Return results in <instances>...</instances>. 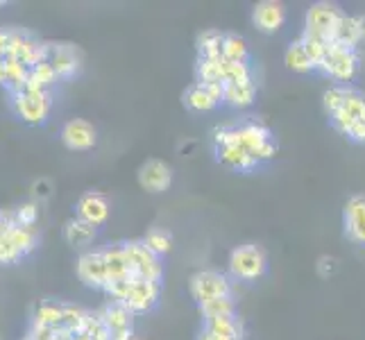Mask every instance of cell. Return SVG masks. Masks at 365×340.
<instances>
[{"label": "cell", "mask_w": 365, "mask_h": 340, "mask_svg": "<svg viewBox=\"0 0 365 340\" xmlns=\"http://www.w3.org/2000/svg\"><path fill=\"white\" fill-rule=\"evenodd\" d=\"M236 141L241 143L247 153L255 157L259 163L272 161L277 155V138L272 130L259 118H243L238 123H230Z\"/></svg>", "instance_id": "1"}, {"label": "cell", "mask_w": 365, "mask_h": 340, "mask_svg": "<svg viewBox=\"0 0 365 340\" xmlns=\"http://www.w3.org/2000/svg\"><path fill=\"white\" fill-rule=\"evenodd\" d=\"M213 155H216V161L220 166L230 168L234 172H252L261 166V163L236 141L232 125H220V128H216V132H213Z\"/></svg>", "instance_id": "2"}, {"label": "cell", "mask_w": 365, "mask_h": 340, "mask_svg": "<svg viewBox=\"0 0 365 340\" xmlns=\"http://www.w3.org/2000/svg\"><path fill=\"white\" fill-rule=\"evenodd\" d=\"M359 66H361L359 50L331 43L329 53H327L324 59L320 61L318 71L324 75V78H329L331 82L341 84V86H349V82L356 80Z\"/></svg>", "instance_id": "3"}, {"label": "cell", "mask_w": 365, "mask_h": 340, "mask_svg": "<svg viewBox=\"0 0 365 340\" xmlns=\"http://www.w3.org/2000/svg\"><path fill=\"white\" fill-rule=\"evenodd\" d=\"M9 96V107L14 116L25 125H43L53 111V91H14Z\"/></svg>", "instance_id": "4"}, {"label": "cell", "mask_w": 365, "mask_h": 340, "mask_svg": "<svg viewBox=\"0 0 365 340\" xmlns=\"http://www.w3.org/2000/svg\"><path fill=\"white\" fill-rule=\"evenodd\" d=\"M230 274L238 282H257L268 272V257L259 245L243 243L230 252Z\"/></svg>", "instance_id": "5"}, {"label": "cell", "mask_w": 365, "mask_h": 340, "mask_svg": "<svg viewBox=\"0 0 365 340\" xmlns=\"http://www.w3.org/2000/svg\"><path fill=\"white\" fill-rule=\"evenodd\" d=\"M39 230L34 227H11V230L0 236V266H14V263L30 257L39 247Z\"/></svg>", "instance_id": "6"}, {"label": "cell", "mask_w": 365, "mask_h": 340, "mask_svg": "<svg viewBox=\"0 0 365 340\" xmlns=\"http://www.w3.org/2000/svg\"><path fill=\"white\" fill-rule=\"evenodd\" d=\"M46 61L55 68L59 82H68L73 78H78L84 55L80 46L68 43V41H46Z\"/></svg>", "instance_id": "7"}, {"label": "cell", "mask_w": 365, "mask_h": 340, "mask_svg": "<svg viewBox=\"0 0 365 340\" xmlns=\"http://www.w3.org/2000/svg\"><path fill=\"white\" fill-rule=\"evenodd\" d=\"M123 247H125V257H128V266H130L132 277L161 284V279H163L161 257H157L155 252H150L141 238H138V241H123Z\"/></svg>", "instance_id": "8"}, {"label": "cell", "mask_w": 365, "mask_h": 340, "mask_svg": "<svg viewBox=\"0 0 365 340\" xmlns=\"http://www.w3.org/2000/svg\"><path fill=\"white\" fill-rule=\"evenodd\" d=\"M188 293H191L193 302L207 304L211 299L218 297H230L232 295V282L227 274H222L218 270H197L188 279Z\"/></svg>", "instance_id": "9"}, {"label": "cell", "mask_w": 365, "mask_h": 340, "mask_svg": "<svg viewBox=\"0 0 365 340\" xmlns=\"http://www.w3.org/2000/svg\"><path fill=\"white\" fill-rule=\"evenodd\" d=\"M75 270H78L80 282L86 288H93V291H103L105 293V288L109 284V268H107V259H105L103 247L82 252Z\"/></svg>", "instance_id": "10"}, {"label": "cell", "mask_w": 365, "mask_h": 340, "mask_svg": "<svg viewBox=\"0 0 365 340\" xmlns=\"http://www.w3.org/2000/svg\"><path fill=\"white\" fill-rule=\"evenodd\" d=\"M345 16V11L334 5V3H316L311 5L307 11V21H304V32L318 34L322 39L331 43L334 32L338 28V23Z\"/></svg>", "instance_id": "11"}, {"label": "cell", "mask_w": 365, "mask_h": 340, "mask_svg": "<svg viewBox=\"0 0 365 340\" xmlns=\"http://www.w3.org/2000/svg\"><path fill=\"white\" fill-rule=\"evenodd\" d=\"M59 141L66 150H71V153H89L98 143V130L89 120L73 118L61 125Z\"/></svg>", "instance_id": "12"}, {"label": "cell", "mask_w": 365, "mask_h": 340, "mask_svg": "<svg viewBox=\"0 0 365 340\" xmlns=\"http://www.w3.org/2000/svg\"><path fill=\"white\" fill-rule=\"evenodd\" d=\"M225 86L222 84H207V82H193L182 96V103L188 111L207 113L222 105Z\"/></svg>", "instance_id": "13"}, {"label": "cell", "mask_w": 365, "mask_h": 340, "mask_svg": "<svg viewBox=\"0 0 365 340\" xmlns=\"http://www.w3.org/2000/svg\"><path fill=\"white\" fill-rule=\"evenodd\" d=\"M111 340H134V313L120 302H107L98 311Z\"/></svg>", "instance_id": "14"}, {"label": "cell", "mask_w": 365, "mask_h": 340, "mask_svg": "<svg viewBox=\"0 0 365 340\" xmlns=\"http://www.w3.org/2000/svg\"><path fill=\"white\" fill-rule=\"evenodd\" d=\"M159 297H161L159 282H148V279H138V277H134L128 299H125L123 304L128 306L134 316H143V313H150L159 304Z\"/></svg>", "instance_id": "15"}, {"label": "cell", "mask_w": 365, "mask_h": 340, "mask_svg": "<svg viewBox=\"0 0 365 340\" xmlns=\"http://www.w3.org/2000/svg\"><path fill=\"white\" fill-rule=\"evenodd\" d=\"M136 180L145 193H163L173 186V168L161 159H148L138 168Z\"/></svg>", "instance_id": "16"}, {"label": "cell", "mask_w": 365, "mask_h": 340, "mask_svg": "<svg viewBox=\"0 0 365 340\" xmlns=\"http://www.w3.org/2000/svg\"><path fill=\"white\" fill-rule=\"evenodd\" d=\"M343 232L347 241L365 245V195H351L343 209Z\"/></svg>", "instance_id": "17"}, {"label": "cell", "mask_w": 365, "mask_h": 340, "mask_svg": "<svg viewBox=\"0 0 365 340\" xmlns=\"http://www.w3.org/2000/svg\"><path fill=\"white\" fill-rule=\"evenodd\" d=\"M359 120H365V93H361L356 89H349L343 107L338 109L334 116H329V123L338 134L345 136L351 125Z\"/></svg>", "instance_id": "18"}, {"label": "cell", "mask_w": 365, "mask_h": 340, "mask_svg": "<svg viewBox=\"0 0 365 340\" xmlns=\"http://www.w3.org/2000/svg\"><path fill=\"white\" fill-rule=\"evenodd\" d=\"M75 218H80L84 222H89L93 227L105 225L109 218V202L103 193L98 191H86L80 195V200L75 202Z\"/></svg>", "instance_id": "19"}, {"label": "cell", "mask_w": 365, "mask_h": 340, "mask_svg": "<svg viewBox=\"0 0 365 340\" xmlns=\"http://www.w3.org/2000/svg\"><path fill=\"white\" fill-rule=\"evenodd\" d=\"M252 23H255V28L259 32L274 34L286 23V7L282 3H274V0L257 3L255 9H252Z\"/></svg>", "instance_id": "20"}, {"label": "cell", "mask_w": 365, "mask_h": 340, "mask_svg": "<svg viewBox=\"0 0 365 340\" xmlns=\"http://www.w3.org/2000/svg\"><path fill=\"white\" fill-rule=\"evenodd\" d=\"M64 309H66V302H61V299H53V297L39 299V304H36L32 311L30 322L41 324V326H53V329H61Z\"/></svg>", "instance_id": "21"}, {"label": "cell", "mask_w": 365, "mask_h": 340, "mask_svg": "<svg viewBox=\"0 0 365 340\" xmlns=\"http://www.w3.org/2000/svg\"><path fill=\"white\" fill-rule=\"evenodd\" d=\"M61 234H64V241L75 247V249H84V247H89L93 241H96V236H98V227L89 225V222H84L80 218H71L64 222V230H61Z\"/></svg>", "instance_id": "22"}, {"label": "cell", "mask_w": 365, "mask_h": 340, "mask_svg": "<svg viewBox=\"0 0 365 340\" xmlns=\"http://www.w3.org/2000/svg\"><path fill=\"white\" fill-rule=\"evenodd\" d=\"M257 100V82L245 80L236 84H225V98L222 105L234 107V109H245L250 105H255Z\"/></svg>", "instance_id": "23"}, {"label": "cell", "mask_w": 365, "mask_h": 340, "mask_svg": "<svg viewBox=\"0 0 365 340\" xmlns=\"http://www.w3.org/2000/svg\"><path fill=\"white\" fill-rule=\"evenodd\" d=\"M202 329L216 334L225 340H245V324L238 316H225V318L202 322Z\"/></svg>", "instance_id": "24"}, {"label": "cell", "mask_w": 365, "mask_h": 340, "mask_svg": "<svg viewBox=\"0 0 365 340\" xmlns=\"http://www.w3.org/2000/svg\"><path fill=\"white\" fill-rule=\"evenodd\" d=\"M284 64L288 71H293L297 75H307V73H313L316 71V64L311 61L309 53H307V48L304 43H302L299 39L291 41L286 48V53H284Z\"/></svg>", "instance_id": "25"}, {"label": "cell", "mask_w": 365, "mask_h": 340, "mask_svg": "<svg viewBox=\"0 0 365 340\" xmlns=\"http://www.w3.org/2000/svg\"><path fill=\"white\" fill-rule=\"evenodd\" d=\"M105 259H107V268H109V282L125 279V277H132L130 266H128V257H125V247L120 243H111L103 247Z\"/></svg>", "instance_id": "26"}, {"label": "cell", "mask_w": 365, "mask_h": 340, "mask_svg": "<svg viewBox=\"0 0 365 340\" xmlns=\"http://www.w3.org/2000/svg\"><path fill=\"white\" fill-rule=\"evenodd\" d=\"M222 39H225V32L205 30L197 36V59H220L222 57Z\"/></svg>", "instance_id": "27"}, {"label": "cell", "mask_w": 365, "mask_h": 340, "mask_svg": "<svg viewBox=\"0 0 365 340\" xmlns=\"http://www.w3.org/2000/svg\"><path fill=\"white\" fill-rule=\"evenodd\" d=\"M331 43H338V46H345V48H359L361 43V34H359V21L356 16H343L341 23H338V28L334 32V39Z\"/></svg>", "instance_id": "28"}, {"label": "cell", "mask_w": 365, "mask_h": 340, "mask_svg": "<svg viewBox=\"0 0 365 340\" xmlns=\"http://www.w3.org/2000/svg\"><path fill=\"white\" fill-rule=\"evenodd\" d=\"M141 241L148 245L150 252H155V254L161 257V259L168 254V252L173 249V243H175L173 234L166 230V227H150Z\"/></svg>", "instance_id": "29"}, {"label": "cell", "mask_w": 365, "mask_h": 340, "mask_svg": "<svg viewBox=\"0 0 365 340\" xmlns=\"http://www.w3.org/2000/svg\"><path fill=\"white\" fill-rule=\"evenodd\" d=\"M197 311H200V316H202V322L225 318V316H236V302H234L232 295L230 297H218V299L207 302V304H200Z\"/></svg>", "instance_id": "30"}, {"label": "cell", "mask_w": 365, "mask_h": 340, "mask_svg": "<svg viewBox=\"0 0 365 340\" xmlns=\"http://www.w3.org/2000/svg\"><path fill=\"white\" fill-rule=\"evenodd\" d=\"M250 57V48H247V41L243 36H238L234 32L225 34L222 39V59L227 61H236V64H245Z\"/></svg>", "instance_id": "31"}, {"label": "cell", "mask_w": 365, "mask_h": 340, "mask_svg": "<svg viewBox=\"0 0 365 340\" xmlns=\"http://www.w3.org/2000/svg\"><path fill=\"white\" fill-rule=\"evenodd\" d=\"M75 336H78V340H111L107 326H105V322H103V318H100L98 311L96 313L93 311L86 313V320L80 326V331H75Z\"/></svg>", "instance_id": "32"}, {"label": "cell", "mask_w": 365, "mask_h": 340, "mask_svg": "<svg viewBox=\"0 0 365 340\" xmlns=\"http://www.w3.org/2000/svg\"><path fill=\"white\" fill-rule=\"evenodd\" d=\"M299 41L304 43L307 53H309L311 61L316 64V71H318L320 61L324 59L327 53H329V46H331V43L327 41V39H322V36H318V34H311V32H302V34H299Z\"/></svg>", "instance_id": "33"}, {"label": "cell", "mask_w": 365, "mask_h": 340, "mask_svg": "<svg viewBox=\"0 0 365 340\" xmlns=\"http://www.w3.org/2000/svg\"><path fill=\"white\" fill-rule=\"evenodd\" d=\"M349 89H351V86L334 84V86H329V89L324 91V96H322V107H324V113H327V116H334V113L343 107V103H345V98H347Z\"/></svg>", "instance_id": "34"}, {"label": "cell", "mask_w": 365, "mask_h": 340, "mask_svg": "<svg viewBox=\"0 0 365 340\" xmlns=\"http://www.w3.org/2000/svg\"><path fill=\"white\" fill-rule=\"evenodd\" d=\"M252 80V68L245 61V64H236V61H227L225 59L222 64V84H236V82H245Z\"/></svg>", "instance_id": "35"}, {"label": "cell", "mask_w": 365, "mask_h": 340, "mask_svg": "<svg viewBox=\"0 0 365 340\" xmlns=\"http://www.w3.org/2000/svg\"><path fill=\"white\" fill-rule=\"evenodd\" d=\"M14 213H16V225L39 230V205L36 202H23L14 207Z\"/></svg>", "instance_id": "36"}, {"label": "cell", "mask_w": 365, "mask_h": 340, "mask_svg": "<svg viewBox=\"0 0 365 340\" xmlns=\"http://www.w3.org/2000/svg\"><path fill=\"white\" fill-rule=\"evenodd\" d=\"M11 227H16V213L11 209H0V236H5Z\"/></svg>", "instance_id": "37"}, {"label": "cell", "mask_w": 365, "mask_h": 340, "mask_svg": "<svg viewBox=\"0 0 365 340\" xmlns=\"http://www.w3.org/2000/svg\"><path fill=\"white\" fill-rule=\"evenodd\" d=\"M345 138L351 143H365V120H359V123L351 125L345 134Z\"/></svg>", "instance_id": "38"}, {"label": "cell", "mask_w": 365, "mask_h": 340, "mask_svg": "<svg viewBox=\"0 0 365 340\" xmlns=\"http://www.w3.org/2000/svg\"><path fill=\"white\" fill-rule=\"evenodd\" d=\"M0 86L7 89V59L0 57Z\"/></svg>", "instance_id": "39"}, {"label": "cell", "mask_w": 365, "mask_h": 340, "mask_svg": "<svg viewBox=\"0 0 365 340\" xmlns=\"http://www.w3.org/2000/svg\"><path fill=\"white\" fill-rule=\"evenodd\" d=\"M55 340H78V336H75L73 331H68V329H57Z\"/></svg>", "instance_id": "40"}, {"label": "cell", "mask_w": 365, "mask_h": 340, "mask_svg": "<svg viewBox=\"0 0 365 340\" xmlns=\"http://www.w3.org/2000/svg\"><path fill=\"white\" fill-rule=\"evenodd\" d=\"M197 340H225V338H220V336H216V334H211V331L202 329V331H200V336H197Z\"/></svg>", "instance_id": "41"}, {"label": "cell", "mask_w": 365, "mask_h": 340, "mask_svg": "<svg viewBox=\"0 0 365 340\" xmlns=\"http://www.w3.org/2000/svg\"><path fill=\"white\" fill-rule=\"evenodd\" d=\"M356 21H359V34H361V43H363L365 41V14L356 16Z\"/></svg>", "instance_id": "42"}, {"label": "cell", "mask_w": 365, "mask_h": 340, "mask_svg": "<svg viewBox=\"0 0 365 340\" xmlns=\"http://www.w3.org/2000/svg\"><path fill=\"white\" fill-rule=\"evenodd\" d=\"M23 340H34V338H32L30 334H25V336H23Z\"/></svg>", "instance_id": "43"}]
</instances>
